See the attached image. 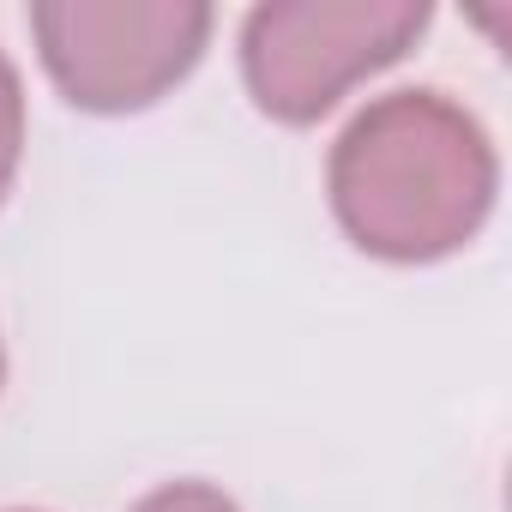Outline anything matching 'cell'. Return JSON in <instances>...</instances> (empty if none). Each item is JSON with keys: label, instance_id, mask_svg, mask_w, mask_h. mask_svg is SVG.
Here are the masks:
<instances>
[{"label": "cell", "instance_id": "cell-1", "mask_svg": "<svg viewBox=\"0 0 512 512\" xmlns=\"http://www.w3.org/2000/svg\"><path fill=\"white\" fill-rule=\"evenodd\" d=\"M494 145L440 91L368 103L332 145V211L380 260H440L464 247L494 205Z\"/></svg>", "mask_w": 512, "mask_h": 512}, {"label": "cell", "instance_id": "cell-2", "mask_svg": "<svg viewBox=\"0 0 512 512\" xmlns=\"http://www.w3.org/2000/svg\"><path fill=\"white\" fill-rule=\"evenodd\" d=\"M428 25L422 0H278L241 25L247 91L278 121H320L350 85L398 61Z\"/></svg>", "mask_w": 512, "mask_h": 512}, {"label": "cell", "instance_id": "cell-3", "mask_svg": "<svg viewBox=\"0 0 512 512\" xmlns=\"http://www.w3.org/2000/svg\"><path fill=\"white\" fill-rule=\"evenodd\" d=\"M49 79L67 103L127 115L181 85L211 37L199 0H43L31 13Z\"/></svg>", "mask_w": 512, "mask_h": 512}, {"label": "cell", "instance_id": "cell-4", "mask_svg": "<svg viewBox=\"0 0 512 512\" xmlns=\"http://www.w3.org/2000/svg\"><path fill=\"white\" fill-rule=\"evenodd\" d=\"M19 151H25V97H19L13 61L0 55V199H7V187H13Z\"/></svg>", "mask_w": 512, "mask_h": 512}, {"label": "cell", "instance_id": "cell-5", "mask_svg": "<svg viewBox=\"0 0 512 512\" xmlns=\"http://www.w3.org/2000/svg\"><path fill=\"white\" fill-rule=\"evenodd\" d=\"M133 512H235V500L211 482H169V488L145 494Z\"/></svg>", "mask_w": 512, "mask_h": 512}]
</instances>
